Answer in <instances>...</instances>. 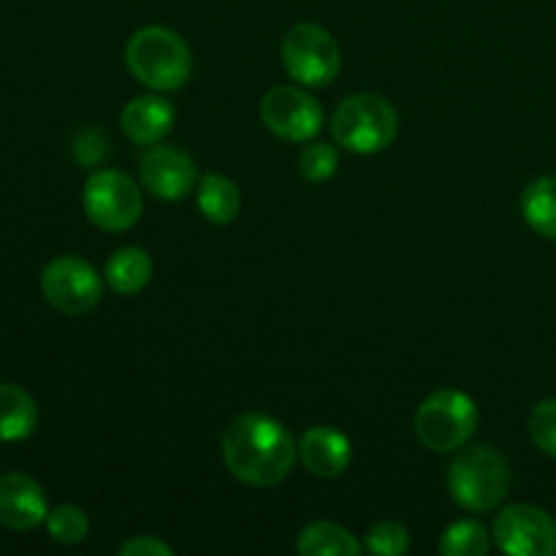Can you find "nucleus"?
Listing matches in <instances>:
<instances>
[{"mask_svg": "<svg viewBox=\"0 0 556 556\" xmlns=\"http://www.w3.org/2000/svg\"><path fill=\"white\" fill-rule=\"evenodd\" d=\"M527 226L546 239H556V177H541L521 193Z\"/></svg>", "mask_w": 556, "mask_h": 556, "instance_id": "19", "label": "nucleus"}, {"mask_svg": "<svg viewBox=\"0 0 556 556\" xmlns=\"http://www.w3.org/2000/svg\"><path fill=\"white\" fill-rule=\"evenodd\" d=\"M38 427V405L16 383H0V443L27 440Z\"/></svg>", "mask_w": 556, "mask_h": 556, "instance_id": "15", "label": "nucleus"}, {"mask_svg": "<svg viewBox=\"0 0 556 556\" xmlns=\"http://www.w3.org/2000/svg\"><path fill=\"white\" fill-rule=\"evenodd\" d=\"M43 525H47L49 538L54 543H63V546H76L90 535V519L79 505H58V508L49 510Z\"/></svg>", "mask_w": 556, "mask_h": 556, "instance_id": "21", "label": "nucleus"}, {"mask_svg": "<svg viewBox=\"0 0 556 556\" xmlns=\"http://www.w3.org/2000/svg\"><path fill=\"white\" fill-rule=\"evenodd\" d=\"M530 438L535 448L556 459V400H543L530 413Z\"/></svg>", "mask_w": 556, "mask_h": 556, "instance_id": "24", "label": "nucleus"}, {"mask_svg": "<svg viewBox=\"0 0 556 556\" xmlns=\"http://www.w3.org/2000/svg\"><path fill=\"white\" fill-rule=\"evenodd\" d=\"M49 516L47 494L36 478L25 472L0 476V525L11 532H30Z\"/></svg>", "mask_w": 556, "mask_h": 556, "instance_id": "12", "label": "nucleus"}, {"mask_svg": "<svg viewBox=\"0 0 556 556\" xmlns=\"http://www.w3.org/2000/svg\"><path fill=\"white\" fill-rule=\"evenodd\" d=\"M119 556H174V548L168 543L157 541V538L139 535L119 546Z\"/></svg>", "mask_w": 556, "mask_h": 556, "instance_id": "26", "label": "nucleus"}, {"mask_svg": "<svg viewBox=\"0 0 556 556\" xmlns=\"http://www.w3.org/2000/svg\"><path fill=\"white\" fill-rule=\"evenodd\" d=\"M492 548L489 532L481 521L462 519L445 527L440 538V554L445 556H486Z\"/></svg>", "mask_w": 556, "mask_h": 556, "instance_id": "20", "label": "nucleus"}, {"mask_svg": "<svg viewBox=\"0 0 556 556\" xmlns=\"http://www.w3.org/2000/svg\"><path fill=\"white\" fill-rule=\"evenodd\" d=\"M195 204L212 226H231L242 212V193L233 179L223 174H204L195 185Z\"/></svg>", "mask_w": 556, "mask_h": 556, "instance_id": "16", "label": "nucleus"}, {"mask_svg": "<svg viewBox=\"0 0 556 556\" xmlns=\"http://www.w3.org/2000/svg\"><path fill=\"white\" fill-rule=\"evenodd\" d=\"M125 65L139 85L155 92H174L188 85L193 54L179 33L163 25H147L130 36Z\"/></svg>", "mask_w": 556, "mask_h": 556, "instance_id": "2", "label": "nucleus"}, {"mask_svg": "<svg viewBox=\"0 0 556 556\" xmlns=\"http://www.w3.org/2000/svg\"><path fill=\"white\" fill-rule=\"evenodd\" d=\"M71 155L79 166H98L109 155V139L98 128H81L71 141Z\"/></svg>", "mask_w": 556, "mask_h": 556, "instance_id": "25", "label": "nucleus"}, {"mask_svg": "<svg viewBox=\"0 0 556 556\" xmlns=\"http://www.w3.org/2000/svg\"><path fill=\"white\" fill-rule=\"evenodd\" d=\"M351 440L331 427H313L302 434L299 459L315 478H340L351 467Z\"/></svg>", "mask_w": 556, "mask_h": 556, "instance_id": "14", "label": "nucleus"}, {"mask_svg": "<svg viewBox=\"0 0 556 556\" xmlns=\"http://www.w3.org/2000/svg\"><path fill=\"white\" fill-rule=\"evenodd\" d=\"M141 188L161 201H182L199 185V168L185 150L152 144L139 161Z\"/></svg>", "mask_w": 556, "mask_h": 556, "instance_id": "11", "label": "nucleus"}, {"mask_svg": "<svg viewBox=\"0 0 556 556\" xmlns=\"http://www.w3.org/2000/svg\"><path fill=\"white\" fill-rule=\"evenodd\" d=\"M103 277L79 255H58L41 271V293L58 313L87 315L103 296Z\"/></svg>", "mask_w": 556, "mask_h": 556, "instance_id": "8", "label": "nucleus"}, {"mask_svg": "<svg viewBox=\"0 0 556 556\" xmlns=\"http://www.w3.org/2000/svg\"><path fill=\"white\" fill-rule=\"evenodd\" d=\"M174 117L177 112H174L172 101L161 96H139L125 103V109L119 112V128L134 144L152 147L161 144L172 134Z\"/></svg>", "mask_w": 556, "mask_h": 556, "instance_id": "13", "label": "nucleus"}, {"mask_svg": "<svg viewBox=\"0 0 556 556\" xmlns=\"http://www.w3.org/2000/svg\"><path fill=\"white\" fill-rule=\"evenodd\" d=\"M400 134L396 109L375 92H356L337 106L331 117V136L353 155H375L394 144Z\"/></svg>", "mask_w": 556, "mask_h": 556, "instance_id": "4", "label": "nucleus"}, {"mask_svg": "<svg viewBox=\"0 0 556 556\" xmlns=\"http://www.w3.org/2000/svg\"><path fill=\"white\" fill-rule=\"evenodd\" d=\"M494 541L510 556H556V519L538 505H508L494 521Z\"/></svg>", "mask_w": 556, "mask_h": 556, "instance_id": "10", "label": "nucleus"}, {"mask_svg": "<svg viewBox=\"0 0 556 556\" xmlns=\"http://www.w3.org/2000/svg\"><path fill=\"white\" fill-rule=\"evenodd\" d=\"M81 204L92 226L109 233H123L139 223L144 212V195L128 174L117 168H101L87 179Z\"/></svg>", "mask_w": 556, "mask_h": 556, "instance_id": "6", "label": "nucleus"}, {"mask_svg": "<svg viewBox=\"0 0 556 556\" xmlns=\"http://www.w3.org/2000/svg\"><path fill=\"white\" fill-rule=\"evenodd\" d=\"M261 119L282 141H313L324 128V109L302 87L277 85L261 101Z\"/></svg>", "mask_w": 556, "mask_h": 556, "instance_id": "9", "label": "nucleus"}, {"mask_svg": "<svg viewBox=\"0 0 556 556\" xmlns=\"http://www.w3.org/2000/svg\"><path fill=\"white\" fill-rule=\"evenodd\" d=\"M296 552L302 556H358L362 543L334 521H313L299 532Z\"/></svg>", "mask_w": 556, "mask_h": 556, "instance_id": "18", "label": "nucleus"}, {"mask_svg": "<svg viewBox=\"0 0 556 556\" xmlns=\"http://www.w3.org/2000/svg\"><path fill=\"white\" fill-rule=\"evenodd\" d=\"M448 492L462 508L472 514H486L503 505L510 492V465L492 445L459 448L448 467Z\"/></svg>", "mask_w": 556, "mask_h": 556, "instance_id": "3", "label": "nucleus"}, {"mask_svg": "<svg viewBox=\"0 0 556 556\" xmlns=\"http://www.w3.org/2000/svg\"><path fill=\"white\" fill-rule=\"evenodd\" d=\"M478 405L456 389L429 394L416 410V438L434 454H454L465 448L478 429Z\"/></svg>", "mask_w": 556, "mask_h": 556, "instance_id": "5", "label": "nucleus"}, {"mask_svg": "<svg viewBox=\"0 0 556 556\" xmlns=\"http://www.w3.org/2000/svg\"><path fill=\"white\" fill-rule=\"evenodd\" d=\"M367 548L378 556H402L410 552V532L400 521H378L369 527Z\"/></svg>", "mask_w": 556, "mask_h": 556, "instance_id": "23", "label": "nucleus"}, {"mask_svg": "<svg viewBox=\"0 0 556 556\" xmlns=\"http://www.w3.org/2000/svg\"><path fill=\"white\" fill-rule=\"evenodd\" d=\"M299 445L280 421L261 413H242L223 434V462L237 481L271 489L291 476Z\"/></svg>", "mask_w": 556, "mask_h": 556, "instance_id": "1", "label": "nucleus"}, {"mask_svg": "<svg viewBox=\"0 0 556 556\" xmlns=\"http://www.w3.org/2000/svg\"><path fill=\"white\" fill-rule=\"evenodd\" d=\"M337 166H340V155L331 144H324V141H313L302 150L299 155L296 168L307 182H326V179L334 177Z\"/></svg>", "mask_w": 556, "mask_h": 556, "instance_id": "22", "label": "nucleus"}, {"mask_svg": "<svg viewBox=\"0 0 556 556\" xmlns=\"http://www.w3.org/2000/svg\"><path fill=\"white\" fill-rule=\"evenodd\" d=\"M152 258L141 248H119L117 253L109 255L103 280L119 296H136L144 291L152 280Z\"/></svg>", "mask_w": 556, "mask_h": 556, "instance_id": "17", "label": "nucleus"}, {"mask_svg": "<svg viewBox=\"0 0 556 556\" xmlns=\"http://www.w3.org/2000/svg\"><path fill=\"white\" fill-rule=\"evenodd\" d=\"M282 65L302 87H326L340 76L342 52L326 27L299 22L282 38Z\"/></svg>", "mask_w": 556, "mask_h": 556, "instance_id": "7", "label": "nucleus"}]
</instances>
